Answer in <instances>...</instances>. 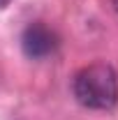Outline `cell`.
I'll list each match as a JSON object with an SVG mask.
<instances>
[{
	"mask_svg": "<svg viewBox=\"0 0 118 120\" xmlns=\"http://www.w3.org/2000/svg\"><path fill=\"white\" fill-rule=\"evenodd\" d=\"M21 46L23 53L32 60H42L46 56H51L58 46V37L46 28L44 23H30L21 35Z\"/></svg>",
	"mask_w": 118,
	"mask_h": 120,
	"instance_id": "obj_2",
	"label": "cell"
},
{
	"mask_svg": "<svg viewBox=\"0 0 118 120\" xmlns=\"http://www.w3.org/2000/svg\"><path fill=\"white\" fill-rule=\"evenodd\" d=\"M9 2H12V0H0V9H5V7H7Z\"/></svg>",
	"mask_w": 118,
	"mask_h": 120,
	"instance_id": "obj_3",
	"label": "cell"
},
{
	"mask_svg": "<svg viewBox=\"0 0 118 120\" xmlns=\"http://www.w3.org/2000/svg\"><path fill=\"white\" fill-rule=\"evenodd\" d=\"M74 97L76 102L93 111L114 109L118 102V76L111 65L93 62L74 76Z\"/></svg>",
	"mask_w": 118,
	"mask_h": 120,
	"instance_id": "obj_1",
	"label": "cell"
}]
</instances>
